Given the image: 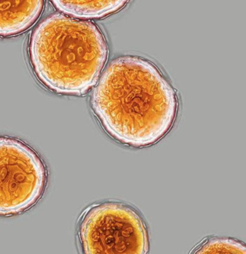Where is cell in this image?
<instances>
[{
    "mask_svg": "<svg viewBox=\"0 0 246 254\" xmlns=\"http://www.w3.org/2000/svg\"><path fill=\"white\" fill-rule=\"evenodd\" d=\"M91 106L113 139L141 147L158 142L169 132L177 115L178 99L155 65L126 56L109 64L93 90Z\"/></svg>",
    "mask_w": 246,
    "mask_h": 254,
    "instance_id": "1",
    "label": "cell"
},
{
    "mask_svg": "<svg viewBox=\"0 0 246 254\" xmlns=\"http://www.w3.org/2000/svg\"><path fill=\"white\" fill-rule=\"evenodd\" d=\"M107 57V44L96 25L62 14L44 19L30 39L35 74L60 94H85L96 84Z\"/></svg>",
    "mask_w": 246,
    "mask_h": 254,
    "instance_id": "2",
    "label": "cell"
},
{
    "mask_svg": "<svg viewBox=\"0 0 246 254\" xmlns=\"http://www.w3.org/2000/svg\"><path fill=\"white\" fill-rule=\"evenodd\" d=\"M79 238L87 254H143L148 251L142 218L132 208L117 201L88 208L79 223Z\"/></svg>",
    "mask_w": 246,
    "mask_h": 254,
    "instance_id": "3",
    "label": "cell"
},
{
    "mask_svg": "<svg viewBox=\"0 0 246 254\" xmlns=\"http://www.w3.org/2000/svg\"><path fill=\"white\" fill-rule=\"evenodd\" d=\"M47 179L33 149L13 138L0 137V215L19 214L36 204Z\"/></svg>",
    "mask_w": 246,
    "mask_h": 254,
    "instance_id": "4",
    "label": "cell"
},
{
    "mask_svg": "<svg viewBox=\"0 0 246 254\" xmlns=\"http://www.w3.org/2000/svg\"><path fill=\"white\" fill-rule=\"evenodd\" d=\"M44 0H0V36L27 31L39 18Z\"/></svg>",
    "mask_w": 246,
    "mask_h": 254,
    "instance_id": "5",
    "label": "cell"
},
{
    "mask_svg": "<svg viewBox=\"0 0 246 254\" xmlns=\"http://www.w3.org/2000/svg\"><path fill=\"white\" fill-rule=\"evenodd\" d=\"M66 15L82 19L103 18L116 13L129 0H51Z\"/></svg>",
    "mask_w": 246,
    "mask_h": 254,
    "instance_id": "6",
    "label": "cell"
},
{
    "mask_svg": "<svg viewBox=\"0 0 246 254\" xmlns=\"http://www.w3.org/2000/svg\"><path fill=\"white\" fill-rule=\"evenodd\" d=\"M193 253L246 254V248L237 240L214 237L199 244Z\"/></svg>",
    "mask_w": 246,
    "mask_h": 254,
    "instance_id": "7",
    "label": "cell"
}]
</instances>
